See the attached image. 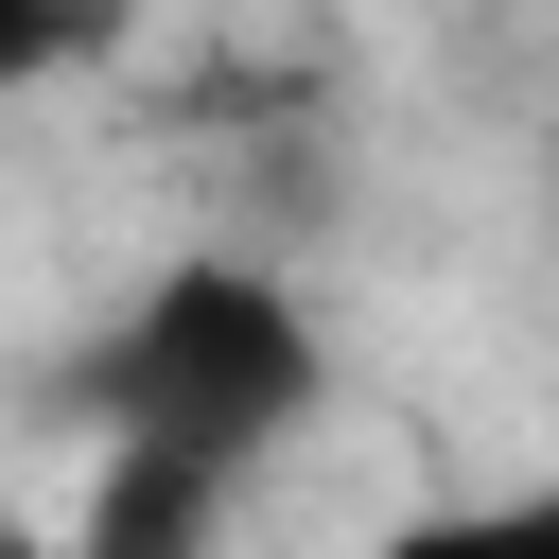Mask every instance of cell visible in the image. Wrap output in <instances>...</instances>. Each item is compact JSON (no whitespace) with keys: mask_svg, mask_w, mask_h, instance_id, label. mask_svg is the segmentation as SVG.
<instances>
[{"mask_svg":"<svg viewBox=\"0 0 559 559\" xmlns=\"http://www.w3.org/2000/svg\"><path fill=\"white\" fill-rule=\"evenodd\" d=\"M70 402L105 419V454H192V472H262L297 419H314V314L262 280V262H175L140 280V314L70 367Z\"/></svg>","mask_w":559,"mask_h":559,"instance_id":"obj_1","label":"cell"},{"mask_svg":"<svg viewBox=\"0 0 559 559\" xmlns=\"http://www.w3.org/2000/svg\"><path fill=\"white\" fill-rule=\"evenodd\" d=\"M52 52H87V17H0V87H35Z\"/></svg>","mask_w":559,"mask_h":559,"instance_id":"obj_4","label":"cell"},{"mask_svg":"<svg viewBox=\"0 0 559 559\" xmlns=\"http://www.w3.org/2000/svg\"><path fill=\"white\" fill-rule=\"evenodd\" d=\"M0 559H35V542H17V524H0Z\"/></svg>","mask_w":559,"mask_h":559,"instance_id":"obj_5","label":"cell"},{"mask_svg":"<svg viewBox=\"0 0 559 559\" xmlns=\"http://www.w3.org/2000/svg\"><path fill=\"white\" fill-rule=\"evenodd\" d=\"M210 524H227V472H192V454H105L70 559H210Z\"/></svg>","mask_w":559,"mask_h":559,"instance_id":"obj_2","label":"cell"},{"mask_svg":"<svg viewBox=\"0 0 559 559\" xmlns=\"http://www.w3.org/2000/svg\"><path fill=\"white\" fill-rule=\"evenodd\" d=\"M384 559H559V507H454V524H402Z\"/></svg>","mask_w":559,"mask_h":559,"instance_id":"obj_3","label":"cell"}]
</instances>
